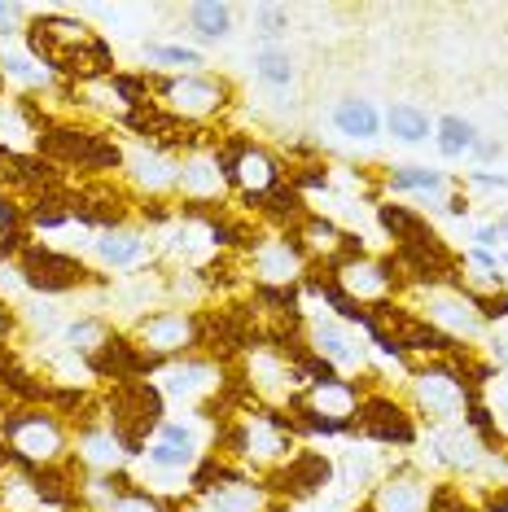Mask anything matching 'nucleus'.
Returning a JSON list of instances; mask_svg holds the SVG:
<instances>
[{"label": "nucleus", "instance_id": "nucleus-1", "mask_svg": "<svg viewBox=\"0 0 508 512\" xmlns=\"http://www.w3.org/2000/svg\"><path fill=\"white\" fill-rule=\"evenodd\" d=\"M22 36L27 53L40 57L62 84H106L110 75H119L110 40L71 14H36Z\"/></svg>", "mask_w": 508, "mask_h": 512}, {"label": "nucleus", "instance_id": "nucleus-2", "mask_svg": "<svg viewBox=\"0 0 508 512\" xmlns=\"http://www.w3.org/2000/svg\"><path fill=\"white\" fill-rule=\"evenodd\" d=\"M0 447L9 464H18L27 477L57 469V464H71V425L53 403L0 407Z\"/></svg>", "mask_w": 508, "mask_h": 512}, {"label": "nucleus", "instance_id": "nucleus-3", "mask_svg": "<svg viewBox=\"0 0 508 512\" xmlns=\"http://www.w3.org/2000/svg\"><path fill=\"white\" fill-rule=\"evenodd\" d=\"M101 416L123 442L127 460H145V447L154 442L158 425L167 421V399L154 381H114L101 399Z\"/></svg>", "mask_w": 508, "mask_h": 512}, {"label": "nucleus", "instance_id": "nucleus-4", "mask_svg": "<svg viewBox=\"0 0 508 512\" xmlns=\"http://www.w3.org/2000/svg\"><path fill=\"white\" fill-rule=\"evenodd\" d=\"M478 390L469 386L465 377L452 368V359H430V364H417L408 377V403L412 416L425 421L430 429H443V425H460L469 416Z\"/></svg>", "mask_w": 508, "mask_h": 512}, {"label": "nucleus", "instance_id": "nucleus-5", "mask_svg": "<svg viewBox=\"0 0 508 512\" xmlns=\"http://www.w3.org/2000/svg\"><path fill=\"white\" fill-rule=\"evenodd\" d=\"M237 88L228 75L215 71H189V75H163L154 79V106L171 114L176 123H211L215 114L233 110Z\"/></svg>", "mask_w": 508, "mask_h": 512}, {"label": "nucleus", "instance_id": "nucleus-6", "mask_svg": "<svg viewBox=\"0 0 508 512\" xmlns=\"http://www.w3.org/2000/svg\"><path fill=\"white\" fill-rule=\"evenodd\" d=\"M154 386L167 403L189 407L193 416H211V407L228 394V372L211 355H184V359H167V364L154 372ZM228 412H233V407H228Z\"/></svg>", "mask_w": 508, "mask_h": 512}, {"label": "nucleus", "instance_id": "nucleus-7", "mask_svg": "<svg viewBox=\"0 0 508 512\" xmlns=\"http://www.w3.org/2000/svg\"><path fill=\"white\" fill-rule=\"evenodd\" d=\"M127 337H132L145 355H154L158 364L184 359V355H202V311L154 307V311H145V316L132 320Z\"/></svg>", "mask_w": 508, "mask_h": 512}, {"label": "nucleus", "instance_id": "nucleus-8", "mask_svg": "<svg viewBox=\"0 0 508 512\" xmlns=\"http://www.w3.org/2000/svg\"><path fill=\"white\" fill-rule=\"evenodd\" d=\"M211 158L228 176V189H237L246 202H259V197H268V193H276L285 184V167H281V158H276L268 145L241 141V136H219Z\"/></svg>", "mask_w": 508, "mask_h": 512}, {"label": "nucleus", "instance_id": "nucleus-9", "mask_svg": "<svg viewBox=\"0 0 508 512\" xmlns=\"http://www.w3.org/2000/svg\"><path fill=\"white\" fill-rule=\"evenodd\" d=\"M18 267H22V281H27V294H40V298L84 294V289L101 281L79 254L44 246V241H31V246L18 254Z\"/></svg>", "mask_w": 508, "mask_h": 512}, {"label": "nucleus", "instance_id": "nucleus-10", "mask_svg": "<svg viewBox=\"0 0 508 512\" xmlns=\"http://www.w3.org/2000/svg\"><path fill=\"white\" fill-rule=\"evenodd\" d=\"M259 482L268 486L276 504H311V499H320L338 486V469H333V456H325V451L298 447L290 460L276 464L272 473H263Z\"/></svg>", "mask_w": 508, "mask_h": 512}, {"label": "nucleus", "instance_id": "nucleus-11", "mask_svg": "<svg viewBox=\"0 0 508 512\" xmlns=\"http://www.w3.org/2000/svg\"><path fill=\"white\" fill-rule=\"evenodd\" d=\"M351 434L364 442H377V447H417V438H421L412 407L386 390H364Z\"/></svg>", "mask_w": 508, "mask_h": 512}, {"label": "nucleus", "instance_id": "nucleus-12", "mask_svg": "<svg viewBox=\"0 0 508 512\" xmlns=\"http://www.w3.org/2000/svg\"><path fill=\"white\" fill-rule=\"evenodd\" d=\"M417 311L421 320H430L438 333H447L452 342H482L491 329L478 316L473 298L460 285H443V289H417Z\"/></svg>", "mask_w": 508, "mask_h": 512}, {"label": "nucleus", "instance_id": "nucleus-13", "mask_svg": "<svg viewBox=\"0 0 508 512\" xmlns=\"http://www.w3.org/2000/svg\"><path fill=\"white\" fill-rule=\"evenodd\" d=\"M180 180V158L167 145H132L123 158V184L136 202H163L167 193H176Z\"/></svg>", "mask_w": 508, "mask_h": 512}, {"label": "nucleus", "instance_id": "nucleus-14", "mask_svg": "<svg viewBox=\"0 0 508 512\" xmlns=\"http://www.w3.org/2000/svg\"><path fill=\"white\" fill-rule=\"evenodd\" d=\"M307 254L294 241V232H268L250 241V272L254 289H294L307 276Z\"/></svg>", "mask_w": 508, "mask_h": 512}, {"label": "nucleus", "instance_id": "nucleus-15", "mask_svg": "<svg viewBox=\"0 0 508 512\" xmlns=\"http://www.w3.org/2000/svg\"><path fill=\"white\" fill-rule=\"evenodd\" d=\"M333 285H338L355 307H381V302H390V294L403 289V272L395 259L360 254V259H346L333 267Z\"/></svg>", "mask_w": 508, "mask_h": 512}, {"label": "nucleus", "instance_id": "nucleus-16", "mask_svg": "<svg viewBox=\"0 0 508 512\" xmlns=\"http://www.w3.org/2000/svg\"><path fill=\"white\" fill-rule=\"evenodd\" d=\"M417 442H421V451H425V464H434V469H447V473H478L482 460L491 456L487 438H482L469 421L430 429V434L417 438Z\"/></svg>", "mask_w": 508, "mask_h": 512}, {"label": "nucleus", "instance_id": "nucleus-17", "mask_svg": "<svg viewBox=\"0 0 508 512\" xmlns=\"http://www.w3.org/2000/svg\"><path fill=\"white\" fill-rule=\"evenodd\" d=\"M307 346H311V355H320L325 364H333L338 372H364L368 368L364 337H355V324H346L338 316L307 320Z\"/></svg>", "mask_w": 508, "mask_h": 512}, {"label": "nucleus", "instance_id": "nucleus-18", "mask_svg": "<svg viewBox=\"0 0 508 512\" xmlns=\"http://www.w3.org/2000/svg\"><path fill=\"white\" fill-rule=\"evenodd\" d=\"M180 206L193 215L215 211L219 202L228 197V176L219 171V162L211 158V149H198V154H184L180 158V180H176Z\"/></svg>", "mask_w": 508, "mask_h": 512}, {"label": "nucleus", "instance_id": "nucleus-19", "mask_svg": "<svg viewBox=\"0 0 508 512\" xmlns=\"http://www.w3.org/2000/svg\"><path fill=\"white\" fill-rule=\"evenodd\" d=\"M154 254V237H145L141 228L132 224H114V228H101L92 232V259H97L106 272H145V259Z\"/></svg>", "mask_w": 508, "mask_h": 512}, {"label": "nucleus", "instance_id": "nucleus-20", "mask_svg": "<svg viewBox=\"0 0 508 512\" xmlns=\"http://www.w3.org/2000/svg\"><path fill=\"white\" fill-rule=\"evenodd\" d=\"M145 460H149V469H158V473H193L198 469V460H202V438H198V429L193 425H184V421H163L158 425V434L154 442L145 447Z\"/></svg>", "mask_w": 508, "mask_h": 512}, {"label": "nucleus", "instance_id": "nucleus-21", "mask_svg": "<svg viewBox=\"0 0 508 512\" xmlns=\"http://www.w3.org/2000/svg\"><path fill=\"white\" fill-rule=\"evenodd\" d=\"M71 460L84 473H119L123 464H127V451H123V442L114 438V429L106 425V416H97V421L75 425Z\"/></svg>", "mask_w": 508, "mask_h": 512}, {"label": "nucleus", "instance_id": "nucleus-22", "mask_svg": "<svg viewBox=\"0 0 508 512\" xmlns=\"http://www.w3.org/2000/svg\"><path fill=\"white\" fill-rule=\"evenodd\" d=\"M364 499L373 512H430V482L412 464H399V469H386V477Z\"/></svg>", "mask_w": 508, "mask_h": 512}, {"label": "nucleus", "instance_id": "nucleus-23", "mask_svg": "<svg viewBox=\"0 0 508 512\" xmlns=\"http://www.w3.org/2000/svg\"><path fill=\"white\" fill-rule=\"evenodd\" d=\"M198 504H206L211 512H281V504L268 495V486H263L259 477H237V482H228V486H215Z\"/></svg>", "mask_w": 508, "mask_h": 512}, {"label": "nucleus", "instance_id": "nucleus-24", "mask_svg": "<svg viewBox=\"0 0 508 512\" xmlns=\"http://www.w3.org/2000/svg\"><path fill=\"white\" fill-rule=\"evenodd\" d=\"M329 123H333V132H338V136H346V141L368 145V141H377V136H381L386 114H381L368 97H342L338 106H333Z\"/></svg>", "mask_w": 508, "mask_h": 512}, {"label": "nucleus", "instance_id": "nucleus-25", "mask_svg": "<svg viewBox=\"0 0 508 512\" xmlns=\"http://www.w3.org/2000/svg\"><path fill=\"white\" fill-rule=\"evenodd\" d=\"M381 184H386L390 193H417V197H425V202H438V206H443L447 193L456 189L447 171H438V167H412V162H408V167H386Z\"/></svg>", "mask_w": 508, "mask_h": 512}, {"label": "nucleus", "instance_id": "nucleus-26", "mask_svg": "<svg viewBox=\"0 0 508 512\" xmlns=\"http://www.w3.org/2000/svg\"><path fill=\"white\" fill-rule=\"evenodd\" d=\"M333 469H338V486L346 495H355V499H364L381 477H386V464H381V456L377 451H368V447L342 451V456L333 460Z\"/></svg>", "mask_w": 508, "mask_h": 512}, {"label": "nucleus", "instance_id": "nucleus-27", "mask_svg": "<svg viewBox=\"0 0 508 512\" xmlns=\"http://www.w3.org/2000/svg\"><path fill=\"white\" fill-rule=\"evenodd\" d=\"M0 75H5V84H18L27 92H53L57 88V75L49 66L40 62V57H31L27 49H0Z\"/></svg>", "mask_w": 508, "mask_h": 512}, {"label": "nucleus", "instance_id": "nucleus-28", "mask_svg": "<svg viewBox=\"0 0 508 512\" xmlns=\"http://www.w3.org/2000/svg\"><path fill=\"white\" fill-rule=\"evenodd\" d=\"M110 333H114V324L106 316H92V311H84V316H75V320L62 324L57 342H62V351H71L79 359H92L101 346L110 342Z\"/></svg>", "mask_w": 508, "mask_h": 512}, {"label": "nucleus", "instance_id": "nucleus-29", "mask_svg": "<svg viewBox=\"0 0 508 512\" xmlns=\"http://www.w3.org/2000/svg\"><path fill=\"white\" fill-rule=\"evenodd\" d=\"M184 18H189V31L198 40H228L233 36L237 9L228 5V0H193V5L184 9Z\"/></svg>", "mask_w": 508, "mask_h": 512}, {"label": "nucleus", "instance_id": "nucleus-30", "mask_svg": "<svg viewBox=\"0 0 508 512\" xmlns=\"http://www.w3.org/2000/svg\"><path fill=\"white\" fill-rule=\"evenodd\" d=\"M254 79L272 92H285L298 79V62L285 44H259L254 49Z\"/></svg>", "mask_w": 508, "mask_h": 512}, {"label": "nucleus", "instance_id": "nucleus-31", "mask_svg": "<svg viewBox=\"0 0 508 512\" xmlns=\"http://www.w3.org/2000/svg\"><path fill=\"white\" fill-rule=\"evenodd\" d=\"M478 127H473L469 119H460V114H443V119L434 123V145H438V154H443L447 162H456V158H469L473 149H478Z\"/></svg>", "mask_w": 508, "mask_h": 512}, {"label": "nucleus", "instance_id": "nucleus-32", "mask_svg": "<svg viewBox=\"0 0 508 512\" xmlns=\"http://www.w3.org/2000/svg\"><path fill=\"white\" fill-rule=\"evenodd\" d=\"M141 57L154 71H167V75H189V71H206V57L202 49H189V44H163V40H149Z\"/></svg>", "mask_w": 508, "mask_h": 512}, {"label": "nucleus", "instance_id": "nucleus-33", "mask_svg": "<svg viewBox=\"0 0 508 512\" xmlns=\"http://www.w3.org/2000/svg\"><path fill=\"white\" fill-rule=\"evenodd\" d=\"M386 132L403 145H421V141H430L434 127H430V114H425L417 101H395V106L386 110Z\"/></svg>", "mask_w": 508, "mask_h": 512}, {"label": "nucleus", "instance_id": "nucleus-34", "mask_svg": "<svg viewBox=\"0 0 508 512\" xmlns=\"http://www.w3.org/2000/svg\"><path fill=\"white\" fill-rule=\"evenodd\" d=\"M377 224L386 228V237L395 241V246H403V241H412V237H417V232L430 228V219H425L421 211H408V206L377 202Z\"/></svg>", "mask_w": 508, "mask_h": 512}, {"label": "nucleus", "instance_id": "nucleus-35", "mask_svg": "<svg viewBox=\"0 0 508 512\" xmlns=\"http://www.w3.org/2000/svg\"><path fill=\"white\" fill-rule=\"evenodd\" d=\"M106 512H176V504H171V499H163L158 491H149V486L136 482V486H127L123 495H114Z\"/></svg>", "mask_w": 508, "mask_h": 512}, {"label": "nucleus", "instance_id": "nucleus-36", "mask_svg": "<svg viewBox=\"0 0 508 512\" xmlns=\"http://www.w3.org/2000/svg\"><path fill=\"white\" fill-rule=\"evenodd\" d=\"M254 22H259L263 44H281L285 31H290V9H281V5H259V9H254Z\"/></svg>", "mask_w": 508, "mask_h": 512}, {"label": "nucleus", "instance_id": "nucleus-37", "mask_svg": "<svg viewBox=\"0 0 508 512\" xmlns=\"http://www.w3.org/2000/svg\"><path fill=\"white\" fill-rule=\"evenodd\" d=\"M22 298H27V281H22V267H18V259H0V302L18 307Z\"/></svg>", "mask_w": 508, "mask_h": 512}, {"label": "nucleus", "instance_id": "nucleus-38", "mask_svg": "<svg viewBox=\"0 0 508 512\" xmlns=\"http://www.w3.org/2000/svg\"><path fill=\"white\" fill-rule=\"evenodd\" d=\"M31 9L27 5H0V40H9V36H18V31H27L22 27V18H27Z\"/></svg>", "mask_w": 508, "mask_h": 512}, {"label": "nucleus", "instance_id": "nucleus-39", "mask_svg": "<svg viewBox=\"0 0 508 512\" xmlns=\"http://www.w3.org/2000/svg\"><path fill=\"white\" fill-rule=\"evenodd\" d=\"M22 333L18 324V311L9 307V302H0V346H14V337Z\"/></svg>", "mask_w": 508, "mask_h": 512}, {"label": "nucleus", "instance_id": "nucleus-40", "mask_svg": "<svg viewBox=\"0 0 508 512\" xmlns=\"http://www.w3.org/2000/svg\"><path fill=\"white\" fill-rule=\"evenodd\" d=\"M443 211L452 215V219H465L473 211V197L465 189H452V193H447V202H443Z\"/></svg>", "mask_w": 508, "mask_h": 512}, {"label": "nucleus", "instance_id": "nucleus-41", "mask_svg": "<svg viewBox=\"0 0 508 512\" xmlns=\"http://www.w3.org/2000/svg\"><path fill=\"white\" fill-rule=\"evenodd\" d=\"M465 184L469 189H508V176H495V171H469Z\"/></svg>", "mask_w": 508, "mask_h": 512}, {"label": "nucleus", "instance_id": "nucleus-42", "mask_svg": "<svg viewBox=\"0 0 508 512\" xmlns=\"http://www.w3.org/2000/svg\"><path fill=\"white\" fill-rule=\"evenodd\" d=\"M473 241H478V250H495L500 246V232H495V224H482L478 232H473Z\"/></svg>", "mask_w": 508, "mask_h": 512}, {"label": "nucleus", "instance_id": "nucleus-43", "mask_svg": "<svg viewBox=\"0 0 508 512\" xmlns=\"http://www.w3.org/2000/svg\"><path fill=\"white\" fill-rule=\"evenodd\" d=\"M491 224H495V232H500V241H508V211H500Z\"/></svg>", "mask_w": 508, "mask_h": 512}, {"label": "nucleus", "instance_id": "nucleus-44", "mask_svg": "<svg viewBox=\"0 0 508 512\" xmlns=\"http://www.w3.org/2000/svg\"><path fill=\"white\" fill-rule=\"evenodd\" d=\"M482 512H508V495H500V499H495V504H487Z\"/></svg>", "mask_w": 508, "mask_h": 512}, {"label": "nucleus", "instance_id": "nucleus-45", "mask_svg": "<svg viewBox=\"0 0 508 512\" xmlns=\"http://www.w3.org/2000/svg\"><path fill=\"white\" fill-rule=\"evenodd\" d=\"M180 512V508H176ZM184 512H211V508H206V504H189V508H184Z\"/></svg>", "mask_w": 508, "mask_h": 512}, {"label": "nucleus", "instance_id": "nucleus-46", "mask_svg": "<svg viewBox=\"0 0 508 512\" xmlns=\"http://www.w3.org/2000/svg\"><path fill=\"white\" fill-rule=\"evenodd\" d=\"M0 106H5V75H0Z\"/></svg>", "mask_w": 508, "mask_h": 512}]
</instances>
